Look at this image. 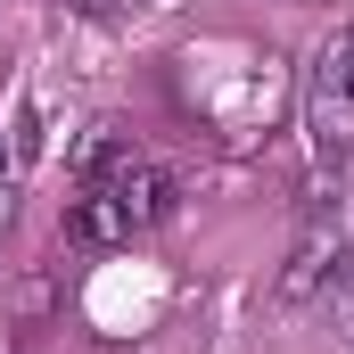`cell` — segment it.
Masks as SVG:
<instances>
[{
  "label": "cell",
  "instance_id": "1",
  "mask_svg": "<svg viewBox=\"0 0 354 354\" xmlns=\"http://www.w3.org/2000/svg\"><path fill=\"white\" fill-rule=\"evenodd\" d=\"M305 140H313L322 165L354 157V25L322 41V58L305 75Z\"/></svg>",
  "mask_w": 354,
  "mask_h": 354
},
{
  "label": "cell",
  "instance_id": "2",
  "mask_svg": "<svg viewBox=\"0 0 354 354\" xmlns=\"http://www.w3.org/2000/svg\"><path fill=\"white\" fill-rule=\"evenodd\" d=\"M338 198L330 206H313L305 214V231H297V248H288V264H280V305H305L322 280H330V264H338Z\"/></svg>",
  "mask_w": 354,
  "mask_h": 354
},
{
  "label": "cell",
  "instance_id": "3",
  "mask_svg": "<svg viewBox=\"0 0 354 354\" xmlns=\"http://www.w3.org/2000/svg\"><path fill=\"white\" fill-rule=\"evenodd\" d=\"M66 239H75V248H124V239H132V214H124V198H115L107 181L75 189V206H66Z\"/></svg>",
  "mask_w": 354,
  "mask_h": 354
},
{
  "label": "cell",
  "instance_id": "4",
  "mask_svg": "<svg viewBox=\"0 0 354 354\" xmlns=\"http://www.w3.org/2000/svg\"><path fill=\"white\" fill-rule=\"evenodd\" d=\"M107 189L124 198V214H132V231H149V223H165V214L181 206V181L165 174V165H149V157H132V165H124L115 181H107Z\"/></svg>",
  "mask_w": 354,
  "mask_h": 354
},
{
  "label": "cell",
  "instance_id": "5",
  "mask_svg": "<svg viewBox=\"0 0 354 354\" xmlns=\"http://www.w3.org/2000/svg\"><path fill=\"white\" fill-rule=\"evenodd\" d=\"M132 157H140V149H132L115 124H91L83 140H75V181H83V189H91V181H115Z\"/></svg>",
  "mask_w": 354,
  "mask_h": 354
},
{
  "label": "cell",
  "instance_id": "6",
  "mask_svg": "<svg viewBox=\"0 0 354 354\" xmlns=\"http://www.w3.org/2000/svg\"><path fill=\"white\" fill-rule=\"evenodd\" d=\"M330 297H338V313L354 322V248H338V264H330Z\"/></svg>",
  "mask_w": 354,
  "mask_h": 354
},
{
  "label": "cell",
  "instance_id": "7",
  "mask_svg": "<svg viewBox=\"0 0 354 354\" xmlns=\"http://www.w3.org/2000/svg\"><path fill=\"white\" fill-rule=\"evenodd\" d=\"M17 157H41V115H33V107L17 115Z\"/></svg>",
  "mask_w": 354,
  "mask_h": 354
},
{
  "label": "cell",
  "instance_id": "8",
  "mask_svg": "<svg viewBox=\"0 0 354 354\" xmlns=\"http://www.w3.org/2000/svg\"><path fill=\"white\" fill-rule=\"evenodd\" d=\"M8 214H17V189H8V181H0V231H8Z\"/></svg>",
  "mask_w": 354,
  "mask_h": 354
},
{
  "label": "cell",
  "instance_id": "9",
  "mask_svg": "<svg viewBox=\"0 0 354 354\" xmlns=\"http://www.w3.org/2000/svg\"><path fill=\"white\" fill-rule=\"evenodd\" d=\"M66 8H83V17H107V8H115V0H66Z\"/></svg>",
  "mask_w": 354,
  "mask_h": 354
},
{
  "label": "cell",
  "instance_id": "10",
  "mask_svg": "<svg viewBox=\"0 0 354 354\" xmlns=\"http://www.w3.org/2000/svg\"><path fill=\"white\" fill-rule=\"evenodd\" d=\"M0 181H8V157H0Z\"/></svg>",
  "mask_w": 354,
  "mask_h": 354
}]
</instances>
